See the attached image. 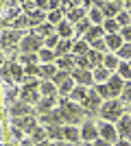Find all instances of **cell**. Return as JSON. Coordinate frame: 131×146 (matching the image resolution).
I'll return each mask as SVG.
<instances>
[{
  "mask_svg": "<svg viewBox=\"0 0 131 146\" xmlns=\"http://www.w3.org/2000/svg\"><path fill=\"white\" fill-rule=\"evenodd\" d=\"M100 118H103V122H118L120 118L125 116V111H122V103H120L118 98H109V100H103V105H100L98 109Z\"/></svg>",
  "mask_w": 131,
  "mask_h": 146,
  "instance_id": "obj_1",
  "label": "cell"
},
{
  "mask_svg": "<svg viewBox=\"0 0 131 146\" xmlns=\"http://www.w3.org/2000/svg\"><path fill=\"white\" fill-rule=\"evenodd\" d=\"M59 111H61V120L66 124H76L83 118V107L72 103V100H61V109Z\"/></svg>",
  "mask_w": 131,
  "mask_h": 146,
  "instance_id": "obj_2",
  "label": "cell"
},
{
  "mask_svg": "<svg viewBox=\"0 0 131 146\" xmlns=\"http://www.w3.org/2000/svg\"><path fill=\"white\" fill-rule=\"evenodd\" d=\"M94 7L96 9H100V13H103V18L105 20H116V15H118L120 11H122V2H118V0H114V2H107V0H96L94 2Z\"/></svg>",
  "mask_w": 131,
  "mask_h": 146,
  "instance_id": "obj_3",
  "label": "cell"
},
{
  "mask_svg": "<svg viewBox=\"0 0 131 146\" xmlns=\"http://www.w3.org/2000/svg\"><path fill=\"white\" fill-rule=\"evenodd\" d=\"M42 48H44V39L39 35H35V33L24 35L22 42H20V50H22V52H33V55H37Z\"/></svg>",
  "mask_w": 131,
  "mask_h": 146,
  "instance_id": "obj_4",
  "label": "cell"
},
{
  "mask_svg": "<svg viewBox=\"0 0 131 146\" xmlns=\"http://www.w3.org/2000/svg\"><path fill=\"white\" fill-rule=\"evenodd\" d=\"M22 33L20 31H5L2 33V37H0V44H2V50H7V52H11L13 46H20V42H22Z\"/></svg>",
  "mask_w": 131,
  "mask_h": 146,
  "instance_id": "obj_5",
  "label": "cell"
},
{
  "mask_svg": "<svg viewBox=\"0 0 131 146\" xmlns=\"http://www.w3.org/2000/svg\"><path fill=\"white\" fill-rule=\"evenodd\" d=\"M98 137L105 140L107 144H116L118 142V133H116V127L112 122H100L98 124Z\"/></svg>",
  "mask_w": 131,
  "mask_h": 146,
  "instance_id": "obj_6",
  "label": "cell"
},
{
  "mask_svg": "<svg viewBox=\"0 0 131 146\" xmlns=\"http://www.w3.org/2000/svg\"><path fill=\"white\" fill-rule=\"evenodd\" d=\"M72 81H74L76 85H83V87H94V79H92V72L90 70H79L74 68L72 72H70Z\"/></svg>",
  "mask_w": 131,
  "mask_h": 146,
  "instance_id": "obj_7",
  "label": "cell"
},
{
  "mask_svg": "<svg viewBox=\"0 0 131 146\" xmlns=\"http://www.w3.org/2000/svg\"><path fill=\"white\" fill-rule=\"evenodd\" d=\"M81 131V140L83 142H96L98 140V124H94L92 120H87V122H83V127L79 129Z\"/></svg>",
  "mask_w": 131,
  "mask_h": 146,
  "instance_id": "obj_8",
  "label": "cell"
},
{
  "mask_svg": "<svg viewBox=\"0 0 131 146\" xmlns=\"http://www.w3.org/2000/svg\"><path fill=\"white\" fill-rule=\"evenodd\" d=\"M100 105H103V103H100V96H98L94 90H87L85 100L81 103L83 111H90V113H92V111H98V109H100Z\"/></svg>",
  "mask_w": 131,
  "mask_h": 146,
  "instance_id": "obj_9",
  "label": "cell"
},
{
  "mask_svg": "<svg viewBox=\"0 0 131 146\" xmlns=\"http://www.w3.org/2000/svg\"><path fill=\"white\" fill-rule=\"evenodd\" d=\"M116 133H118L120 140H131V116L129 113H125L116 122Z\"/></svg>",
  "mask_w": 131,
  "mask_h": 146,
  "instance_id": "obj_10",
  "label": "cell"
},
{
  "mask_svg": "<svg viewBox=\"0 0 131 146\" xmlns=\"http://www.w3.org/2000/svg\"><path fill=\"white\" fill-rule=\"evenodd\" d=\"M13 127H18L20 131H26V133H31L33 129L37 127V118L33 116H24V118H13Z\"/></svg>",
  "mask_w": 131,
  "mask_h": 146,
  "instance_id": "obj_11",
  "label": "cell"
},
{
  "mask_svg": "<svg viewBox=\"0 0 131 146\" xmlns=\"http://www.w3.org/2000/svg\"><path fill=\"white\" fill-rule=\"evenodd\" d=\"M55 33L59 35V39H72V37H74V26L70 24L68 20H61V22L55 26Z\"/></svg>",
  "mask_w": 131,
  "mask_h": 146,
  "instance_id": "obj_12",
  "label": "cell"
},
{
  "mask_svg": "<svg viewBox=\"0 0 131 146\" xmlns=\"http://www.w3.org/2000/svg\"><path fill=\"white\" fill-rule=\"evenodd\" d=\"M122 85H125V81L120 79L118 74L114 72L109 79H107V87H109V94H112V98L120 96V92H122Z\"/></svg>",
  "mask_w": 131,
  "mask_h": 146,
  "instance_id": "obj_13",
  "label": "cell"
},
{
  "mask_svg": "<svg viewBox=\"0 0 131 146\" xmlns=\"http://www.w3.org/2000/svg\"><path fill=\"white\" fill-rule=\"evenodd\" d=\"M103 39H105L107 50H109V52H114V55H116V52L122 48V44H125V42H122V37H120V33H116V35H105Z\"/></svg>",
  "mask_w": 131,
  "mask_h": 146,
  "instance_id": "obj_14",
  "label": "cell"
},
{
  "mask_svg": "<svg viewBox=\"0 0 131 146\" xmlns=\"http://www.w3.org/2000/svg\"><path fill=\"white\" fill-rule=\"evenodd\" d=\"M59 72L55 63H39V81H53Z\"/></svg>",
  "mask_w": 131,
  "mask_h": 146,
  "instance_id": "obj_15",
  "label": "cell"
},
{
  "mask_svg": "<svg viewBox=\"0 0 131 146\" xmlns=\"http://www.w3.org/2000/svg\"><path fill=\"white\" fill-rule=\"evenodd\" d=\"M55 66H57V70H63V72H72V70H74V57H72V55L57 57V59H55Z\"/></svg>",
  "mask_w": 131,
  "mask_h": 146,
  "instance_id": "obj_16",
  "label": "cell"
},
{
  "mask_svg": "<svg viewBox=\"0 0 131 146\" xmlns=\"http://www.w3.org/2000/svg\"><path fill=\"white\" fill-rule=\"evenodd\" d=\"M55 105H57V98H46V96H42V98H39V103L35 105V109H37L39 116H44V113H48V111L55 109Z\"/></svg>",
  "mask_w": 131,
  "mask_h": 146,
  "instance_id": "obj_17",
  "label": "cell"
},
{
  "mask_svg": "<svg viewBox=\"0 0 131 146\" xmlns=\"http://www.w3.org/2000/svg\"><path fill=\"white\" fill-rule=\"evenodd\" d=\"M85 13H87V9H85V7H83V5H81V7H76V9H68V13H66V20H68L70 24L74 26L76 22H79V20L87 18Z\"/></svg>",
  "mask_w": 131,
  "mask_h": 146,
  "instance_id": "obj_18",
  "label": "cell"
},
{
  "mask_svg": "<svg viewBox=\"0 0 131 146\" xmlns=\"http://www.w3.org/2000/svg\"><path fill=\"white\" fill-rule=\"evenodd\" d=\"M39 96H46V98H57L59 92H57V85L53 81H42L39 83Z\"/></svg>",
  "mask_w": 131,
  "mask_h": 146,
  "instance_id": "obj_19",
  "label": "cell"
},
{
  "mask_svg": "<svg viewBox=\"0 0 131 146\" xmlns=\"http://www.w3.org/2000/svg\"><path fill=\"white\" fill-rule=\"evenodd\" d=\"M31 105L22 103V100H18L15 105H11V116L13 118H24V116H31Z\"/></svg>",
  "mask_w": 131,
  "mask_h": 146,
  "instance_id": "obj_20",
  "label": "cell"
},
{
  "mask_svg": "<svg viewBox=\"0 0 131 146\" xmlns=\"http://www.w3.org/2000/svg\"><path fill=\"white\" fill-rule=\"evenodd\" d=\"M61 131H63V140H68V142H79L81 140V131H79L74 124H63Z\"/></svg>",
  "mask_w": 131,
  "mask_h": 146,
  "instance_id": "obj_21",
  "label": "cell"
},
{
  "mask_svg": "<svg viewBox=\"0 0 131 146\" xmlns=\"http://www.w3.org/2000/svg\"><path fill=\"white\" fill-rule=\"evenodd\" d=\"M87 52H90V44H87L85 39H76V42H72V52H70L72 57H85Z\"/></svg>",
  "mask_w": 131,
  "mask_h": 146,
  "instance_id": "obj_22",
  "label": "cell"
},
{
  "mask_svg": "<svg viewBox=\"0 0 131 146\" xmlns=\"http://www.w3.org/2000/svg\"><path fill=\"white\" fill-rule=\"evenodd\" d=\"M68 96H70V100H72V103H79V105H81L83 100H85V96H87V87H83V85H74V87H72V92H70Z\"/></svg>",
  "mask_w": 131,
  "mask_h": 146,
  "instance_id": "obj_23",
  "label": "cell"
},
{
  "mask_svg": "<svg viewBox=\"0 0 131 146\" xmlns=\"http://www.w3.org/2000/svg\"><path fill=\"white\" fill-rule=\"evenodd\" d=\"M103 37H105L103 26H92V29H90L85 35H83V39H85L87 44H92V42H96V39H103Z\"/></svg>",
  "mask_w": 131,
  "mask_h": 146,
  "instance_id": "obj_24",
  "label": "cell"
},
{
  "mask_svg": "<svg viewBox=\"0 0 131 146\" xmlns=\"http://www.w3.org/2000/svg\"><path fill=\"white\" fill-rule=\"evenodd\" d=\"M112 76V72L109 70H105V68L100 66V68H94L92 70V79H94V85L96 83H107V79Z\"/></svg>",
  "mask_w": 131,
  "mask_h": 146,
  "instance_id": "obj_25",
  "label": "cell"
},
{
  "mask_svg": "<svg viewBox=\"0 0 131 146\" xmlns=\"http://www.w3.org/2000/svg\"><path fill=\"white\" fill-rule=\"evenodd\" d=\"M70 52H72V39H59V44L55 48V55L63 57V55H70Z\"/></svg>",
  "mask_w": 131,
  "mask_h": 146,
  "instance_id": "obj_26",
  "label": "cell"
},
{
  "mask_svg": "<svg viewBox=\"0 0 131 146\" xmlns=\"http://www.w3.org/2000/svg\"><path fill=\"white\" fill-rule=\"evenodd\" d=\"M118 63H120V61H118V57L114 55V52H109V55H105V57H103V68H105V70H109L112 74L116 72Z\"/></svg>",
  "mask_w": 131,
  "mask_h": 146,
  "instance_id": "obj_27",
  "label": "cell"
},
{
  "mask_svg": "<svg viewBox=\"0 0 131 146\" xmlns=\"http://www.w3.org/2000/svg\"><path fill=\"white\" fill-rule=\"evenodd\" d=\"M29 137H31L33 144H42V142L46 140L48 135H46V129H44V127H35L31 133H29Z\"/></svg>",
  "mask_w": 131,
  "mask_h": 146,
  "instance_id": "obj_28",
  "label": "cell"
},
{
  "mask_svg": "<svg viewBox=\"0 0 131 146\" xmlns=\"http://www.w3.org/2000/svg\"><path fill=\"white\" fill-rule=\"evenodd\" d=\"M35 35H39L42 39H46V37H50V35H55V26L53 24H48V22H44L42 26H37V29L33 31Z\"/></svg>",
  "mask_w": 131,
  "mask_h": 146,
  "instance_id": "obj_29",
  "label": "cell"
},
{
  "mask_svg": "<svg viewBox=\"0 0 131 146\" xmlns=\"http://www.w3.org/2000/svg\"><path fill=\"white\" fill-rule=\"evenodd\" d=\"M103 52H96V50H92L90 48V52H87V61H90V66H92V70L94 68H100L103 66Z\"/></svg>",
  "mask_w": 131,
  "mask_h": 146,
  "instance_id": "obj_30",
  "label": "cell"
},
{
  "mask_svg": "<svg viewBox=\"0 0 131 146\" xmlns=\"http://www.w3.org/2000/svg\"><path fill=\"white\" fill-rule=\"evenodd\" d=\"M87 20H90V22H92V26H103V13H100V9H96V7H94V9H90V13H87Z\"/></svg>",
  "mask_w": 131,
  "mask_h": 146,
  "instance_id": "obj_31",
  "label": "cell"
},
{
  "mask_svg": "<svg viewBox=\"0 0 131 146\" xmlns=\"http://www.w3.org/2000/svg\"><path fill=\"white\" fill-rule=\"evenodd\" d=\"M116 74H118L122 81H131V68H129V63H127V61H120L118 68H116Z\"/></svg>",
  "mask_w": 131,
  "mask_h": 146,
  "instance_id": "obj_32",
  "label": "cell"
},
{
  "mask_svg": "<svg viewBox=\"0 0 131 146\" xmlns=\"http://www.w3.org/2000/svg\"><path fill=\"white\" fill-rule=\"evenodd\" d=\"M90 29H92V22H90L87 18H83V20H79V22L74 24V35H81L83 37Z\"/></svg>",
  "mask_w": 131,
  "mask_h": 146,
  "instance_id": "obj_33",
  "label": "cell"
},
{
  "mask_svg": "<svg viewBox=\"0 0 131 146\" xmlns=\"http://www.w3.org/2000/svg\"><path fill=\"white\" fill-rule=\"evenodd\" d=\"M103 31H105V35H116L120 33V26L116 20H103Z\"/></svg>",
  "mask_w": 131,
  "mask_h": 146,
  "instance_id": "obj_34",
  "label": "cell"
},
{
  "mask_svg": "<svg viewBox=\"0 0 131 146\" xmlns=\"http://www.w3.org/2000/svg\"><path fill=\"white\" fill-rule=\"evenodd\" d=\"M37 57H39V61H42V63H55V59H57L55 50H48V48H42V50L37 52Z\"/></svg>",
  "mask_w": 131,
  "mask_h": 146,
  "instance_id": "obj_35",
  "label": "cell"
},
{
  "mask_svg": "<svg viewBox=\"0 0 131 146\" xmlns=\"http://www.w3.org/2000/svg\"><path fill=\"white\" fill-rule=\"evenodd\" d=\"M18 96H20V90L15 85H13V87H7V92H5L7 105H15V103H18Z\"/></svg>",
  "mask_w": 131,
  "mask_h": 146,
  "instance_id": "obj_36",
  "label": "cell"
},
{
  "mask_svg": "<svg viewBox=\"0 0 131 146\" xmlns=\"http://www.w3.org/2000/svg\"><path fill=\"white\" fill-rule=\"evenodd\" d=\"M96 94L100 96V100H109L112 98V94H109V87H107V83H96V85L92 87Z\"/></svg>",
  "mask_w": 131,
  "mask_h": 146,
  "instance_id": "obj_37",
  "label": "cell"
},
{
  "mask_svg": "<svg viewBox=\"0 0 131 146\" xmlns=\"http://www.w3.org/2000/svg\"><path fill=\"white\" fill-rule=\"evenodd\" d=\"M116 22H118V26L120 29H125V26H129L131 24V13L127 11V9H122V11L116 15Z\"/></svg>",
  "mask_w": 131,
  "mask_h": 146,
  "instance_id": "obj_38",
  "label": "cell"
},
{
  "mask_svg": "<svg viewBox=\"0 0 131 146\" xmlns=\"http://www.w3.org/2000/svg\"><path fill=\"white\" fill-rule=\"evenodd\" d=\"M18 63H24V66H31V63H39V57L33 55V52H22L20 55V61Z\"/></svg>",
  "mask_w": 131,
  "mask_h": 146,
  "instance_id": "obj_39",
  "label": "cell"
},
{
  "mask_svg": "<svg viewBox=\"0 0 131 146\" xmlns=\"http://www.w3.org/2000/svg\"><path fill=\"white\" fill-rule=\"evenodd\" d=\"M46 135H48L50 140H63L61 127H46Z\"/></svg>",
  "mask_w": 131,
  "mask_h": 146,
  "instance_id": "obj_40",
  "label": "cell"
},
{
  "mask_svg": "<svg viewBox=\"0 0 131 146\" xmlns=\"http://www.w3.org/2000/svg\"><path fill=\"white\" fill-rule=\"evenodd\" d=\"M120 103H131V81H125L122 92H120Z\"/></svg>",
  "mask_w": 131,
  "mask_h": 146,
  "instance_id": "obj_41",
  "label": "cell"
},
{
  "mask_svg": "<svg viewBox=\"0 0 131 146\" xmlns=\"http://www.w3.org/2000/svg\"><path fill=\"white\" fill-rule=\"evenodd\" d=\"M116 57L122 61H131V44H122V48L116 52Z\"/></svg>",
  "mask_w": 131,
  "mask_h": 146,
  "instance_id": "obj_42",
  "label": "cell"
},
{
  "mask_svg": "<svg viewBox=\"0 0 131 146\" xmlns=\"http://www.w3.org/2000/svg\"><path fill=\"white\" fill-rule=\"evenodd\" d=\"M61 20H63V18H61V11H59V9H57V11L46 13V22H48V24H53V26H57Z\"/></svg>",
  "mask_w": 131,
  "mask_h": 146,
  "instance_id": "obj_43",
  "label": "cell"
},
{
  "mask_svg": "<svg viewBox=\"0 0 131 146\" xmlns=\"http://www.w3.org/2000/svg\"><path fill=\"white\" fill-rule=\"evenodd\" d=\"M57 44H59V35H50V37H46L44 39V48H48V50H55L57 48Z\"/></svg>",
  "mask_w": 131,
  "mask_h": 146,
  "instance_id": "obj_44",
  "label": "cell"
},
{
  "mask_svg": "<svg viewBox=\"0 0 131 146\" xmlns=\"http://www.w3.org/2000/svg\"><path fill=\"white\" fill-rule=\"evenodd\" d=\"M68 79H70V72H63V70H59V72L55 74V79H53V83H55V85L59 87V85H63V83H66Z\"/></svg>",
  "mask_w": 131,
  "mask_h": 146,
  "instance_id": "obj_45",
  "label": "cell"
},
{
  "mask_svg": "<svg viewBox=\"0 0 131 146\" xmlns=\"http://www.w3.org/2000/svg\"><path fill=\"white\" fill-rule=\"evenodd\" d=\"M90 48H92V50H96V52H103V55L107 52L105 39H96V42H92V44H90Z\"/></svg>",
  "mask_w": 131,
  "mask_h": 146,
  "instance_id": "obj_46",
  "label": "cell"
},
{
  "mask_svg": "<svg viewBox=\"0 0 131 146\" xmlns=\"http://www.w3.org/2000/svg\"><path fill=\"white\" fill-rule=\"evenodd\" d=\"M31 22H29V15H20V18L13 20V26L15 29H24V26H29Z\"/></svg>",
  "mask_w": 131,
  "mask_h": 146,
  "instance_id": "obj_47",
  "label": "cell"
},
{
  "mask_svg": "<svg viewBox=\"0 0 131 146\" xmlns=\"http://www.w3.org/2000/svg\"><path fill=\"white\" fill-rule=\"evenodd\" d=\"M120 37H122V42H125V44H131V26L120 29Z\"/></svg>",
  "mask_w": 131,
  "mask_h": 146,
  "instance_id": "obj_48",
  "label": "cell"
},
{
  "mask_svg": "<svg viewBox=\"0 0 131 146\" xmlns=\"http://www.w3.org/2000/svg\"><path fill=\"white\" fill-rule=\"evenodd\" d=\"M11 133H13V137H15V140H20V142L24 140V135H22V131H20L18 127H13V129H11Z\"/></svg>",
  "mask_w": 131,
  "mask_h": 146,
  "instance_id": "obj_49",
  "label": "cell"
},
{
  "mask_svg": "<svg viewBox=\"0 0 131 146\" xmlns=\"http://www.w3.org/2000/svg\"><path fill=\"white\" fill-rule=\"evenodd\" d=\"M92 146H109V144H107L105 140H100V137H98L96 142H92Z\"/></svg>",
  "mask_w": 131,
  "mask_h": 146,
  "instance_id": "obj_50",
  "label": "cell"
},
{
  "mask_svg": "<svg viewBox=\"0 0 131 146\" xmlns=\"http://www.w3.org/2000/svg\"><path fill=\"white\" fill-rule=\"evenodd\" d=\"M116 146H131V144H129V140H120V137H118V142H116Z\"/></svg>",
  "mask_w": 131,
  "mask_h": 146,
  "instance_id": "obj_51",
  "label": "cell"
},
{
  "mask_svg": "<svg viewBox=\"0 0 131 146\" xmlns=\"http://www.w3.org/2000/svg\"><path fill=\"white\" fill-rule=\"evenodd\" d=\"M22 146H33V142H31V137H26V140H22Z\"/></svg>",
  "mask_w": 131,
  "mask_h": 146,
  "instance_id": "obj_52",
  "label": "cell"
},
{
  "mask_svg": "<svg viewBox=\"0 0 131 146\" xmlns=\"http://www.w3.org/2000/svg\"><path fill=\"white\" fill-rule=\"evenodd\" d=\"M122 5H125L127 9H131V0H127V2H122Z\"/></svg>",
  "mask_w": 131,
  "mask_h": 146,
  "instance_id": "obj_53",
  "label": "cell"
},
{
  "mask_svg": "<svg viewBox=\"0 0 131 146\" xmlns=\"http://www.w3.org/2000/svg\"><path fill=\"white\" fill-rule=\"evenodd\" d=\"M0 63H5V55H2V50H0Z\"/></svg>",
  "mask_w": 131,
  "mask_h": 146,
  "instance_id": "obj_54",
  "label": "cell"
},
{
  "mask_svg": "<svg viewBox=\"0 0 131 146\" xmlns=\"http://www.w3.org/2000/svg\"><path fill=\"white\" fill-rule=\"evenodd\" d=\"M2 137H5V135H2V129H0V144H2Z\"/></svg>",
  "mask_w": 131,
  "mask_h": 146,
  "instance_id": "obj_55",
  "label": "cell"
},
{
  "mask_svg": "<svg viewBox=\"0 0 131 146\" xmlns=\"http://www.w3.org/2000/svg\"><path fill=\"white\" fill-rule=\"evenodd\" d=\"M81 146H92V144H90V142H83V144Z\"/></svg>",
  "mask_w": 131,
  "mask_h": 146,
  "instance_id": "obj_56",
  "label": "cell"
},
{
  "mask_svg": "<svg viewBox=\"0 0 131 146\" xmlns=\"http://www.w3.org/2000/svg\"><path fill=\"white\" fill-rule=\"evenodd\" d=\"M127 63H129V68H131V61H127Z\"/></svg>",
  "mask_w": 131,
  "mask_h": 146,
  "instance_id": "obj_57",
  "label": "cell"
},
{
  "mask_svg": "<svg viewBox=\"0 0 131 146\" xmlns=\"http://www.w3.org/2000/svg\"><path fill=\"white\" fill-rule=\"evenodd\" d=\"M0 118H2V113H0Z\"/></svg>",
  "mask_w": 131,
  "mask_h": 146,
  "instance_id": "obj_58",
  "label": "cell"
},
{
  "mask_svg": "<svg viewBox=\"0 0 131 146\" xmlns=\"http://www.w3.org/2000/svg\"><path fill=\"white\" fill-rule=\"evenodd\" d=\"M0 146H5V144H0Z\"/></svg>",
  "mask_w": 131,
  "mask_h": 146,
  "instance_id": "obj_59",
  "label": "cell"
},
{
  "mask_svg": "<svg viewBox=\"0 0 131 146\" xmlns=\"http://www.w3.org/2000/svg\"><path fill=\"white\" fill-rule=\"evenodd\" d=\"M129 26H131V24H129Z\"/></svg>",
  "mask_w": 131,
  "mask_h": 146,
  "instance_id": "obj_60",
  "label": "cell"
},
{
  "mask_svg": "<svg viewBox=\"0 0 131 146\" xmlns=\"http://www.w3.org/2000/svg\"><path fill=\"white\" fill-rule=\"evenodd\" d=\"M129 111H131V109H129Z\"/></svg>",
  "mask_w": 131,
  "mask_h": 146,
  "instance_id": "obj_61",
  "label": "cell"
}]
</instances>
